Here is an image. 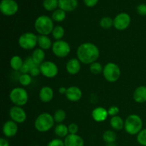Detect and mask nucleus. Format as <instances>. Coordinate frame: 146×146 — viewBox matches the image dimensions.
<instances>
[{"label": "nucleus", "mask_w": 146, "mask_h": 146, "mask_svg": "<svg viewBox=\"0 0 146 146\" xmlns=\"http://www.w3.org/2000/svg\"><path fill=\"white\" fill-rule=\"evenodd\" d=\"M131 21V19L129 14L125 12L120 13L113 19V27L118 31H123L129 27Z\"/></svg>", "instance_id": "obj_11"}, {"label": "nucleus", "mask_w": 146, "mask_h": 146, "mask_svg": "<svg viewBox=\"0 0 146 146\" xmlns=\"http://www.w3.org/2000/svg\"><path fill=\"white\" fill-rule=\"evenodd\" d=\"M38 36L33 32H25L18 39V44L21 48L25 50L34 49L37 46Z\"/></svg>", "instance_id": "obj_7"}, {"label": "nucleus", "mask_w": 146, "mask_h": 146, "mask_svg": "<svg viewBox=\"0 0 146 146\" xmlns=\"http://www.w3.org/2000/svg\"><path fill=\"white\" fill-rule=\"evenodd\" d=\"M45 56V51L43 49H41V48H36V49L33 51L31 57L33 59V61H34V62L35 63L37 66H39L44 61H44Z\"/></svg>", "instance_id": "obj_22"}, {"label": "nucleus", "mask_w": 146, "mask_h": 146, "mask_svg": "<svg viewBox=\"0 0 146 146\" xmlns=\"http://www.w3.org/2000/svg\"><path fill=\"white\" fill-rule=\"evenodd\" d=\"M18 10L19 5L14 0H1L0 3V11L7 17L14 15Z\"/></svg>", "instance_id": "obj_10"}, {"label": "nucleus", "mask_w": 146, "mask_h": 146, "mask_svg": "<svg viewBox=\"0 0 146 146\" xmlns=\"http://www.w3.org/2000/svg\"><path fill=\"white\" fill-rule=\"evenodd\" d=\"M143 120L139 115L137 114H131L125 119L124 129L129 135H137L143 129Z\"/></svg>", "instance_id": "obj_3"}, {"label": "nucleus", "mask_w": 146, "mask_h": 146, "mask_svg": "<svg viewBox=\"0 0 146 146\" xmlns=\"http://www.w3.org/2000/svg\"><path fill=\"white\" fill-rule=\"evenodd\" d=\"M18 132V125L12 120L6 121L2 126V133L6 138H13Z\"/></svg>", "instance_id": "obj_13"}, {"label": "nucleus", "mask_w": 146, "mask_h": 146, "mask_svg": "<svg viewBox=\"0 0 146 146\" xmlns=\"http://www.w3.org/2000/svg\"><path fill=\"white\" fill-rule=\"evenodd\" d=\"M24 61L21 56L18 55H15L11 58L9 61V65L10 67L12 68L14 71H19L20 69L22 67L23 64H24Z\"/></svg>", "instance_id": "obj_25"}, {"label": "nucleus", "mask_w": 146, "mask_h": 146, "mask_svg": "<svg viewBox=\"0 0 146 146\" xmlns=\"http://www.w3.org/2000/svg\"><path fill=\"white\" fill-rule=\"evenodd\" d=\"M108 116V110L104 107H96L91 111V117L97 123L104 122Z\"/></svg>", "instance_id": "obj_15"}, {"label": "nucleus", "mask_w": 146, "mask_h": 146, "mask_svg": "<svg viewBox=\"0 0 146 146\" xmlns=\"http://www.w3.org/2000/svg\"><path fill=\"white\" fill-rule=\"evenodd\" d=\"M67 88L64 86H61L59 88H58V92H59L60 94L61 95H66V93Z\"/></svg>", "instance_id": "obj_42"}, {"label": "nucleus", "mask_w": 146, "mask_h": 146, "mask_svg": "<svg viewBox=\"0 0 146 146\" xmlns=\"http://www.w3.org/2000/svg\"><path fill=\"white\" fill-rule=\"evenodd\" d=\"M76 56L81 64L91 65L97 61L99 58V48L96 44L91 42L83 43L77 48Z\"/></svg>", "instance_id": "obj_1"}, {"label": "nucleus", "mask_w": 146, "mask_h": 146, "mask_svg": "<svg viewBox=\"0 0 146 146\" xmlns=\"http://www.w3.org/2000/svg\"><path fill=\"white\" fill-rule=\"evenodd\" d=\"M51 50L53 54L58 58H65L71 52V46L67 41L58 40L53 43Z\"/></svg>", "instance_id": "obj_8"}, {"label": "nucleus", "mask_w": 146, "mask_h": 146, "mask_svg": "<svg viewBox=\"0 0 146 146\" xmlns=\"http://www.w3.org/2000/svg\"><path fill=\"white\" fill-rule=\"evenodd\" d=\"M65 96L66 98L71 102H77L82 98L83 93L82 91L78 86H71L67 88Z\"/></svg>", "instance_id": "obj_14"}, {"label": "nucleus", "mask_w": 146, "mask_h": 146, "mask_svg": "<svg viewBox=\"0 0 146 146\" xmlns=\"http://www.w3.org/2000/svg\"><path fill=\"white\" fill-rule=\"evenodd\" d=\"M43 7L46 11H55L58 7V0H44Z\"/></svg>", "instance_id": "obj_29"}, {"label": "nucleus", "mask_w": 146, "mask_h": 146, "mask_svg": "<svg viewBox=\"0 0 146 146\" xmlns=\"http://www.w3.org/2000/svg\"><path fill=\"white\" fill-rule=\"evenodd\" d=\"M102 138L106 143L111 144L113 143L116 141L117 135L115 131L113 130H107V131H104V133H103Z\"/></svg>", "instance_id": "obj_26"}, {"label": "nucleus", "mask_w": 146, "mask_h": 146, "mask_svg": "<svg viewBox=\"0 0 146 146\" xmlns=\"http://www.w3.org/2000/svg\"><path fill=\"white\" fill-rule=\"evenodd\" d=\"M54 27V21L48 16H39L34 21V28L39 35L48 36L52 33Z\"/></svg>", "instance_id": "obj_2"}, {"label": "nucleus", "mask_w": 146, "mask_h": 146, "mask_svg": "<svg viewBox=\"0 0 146 146\" xmlns=\"http://www.w3.org/2000/svg\"><path fill=\"white\" fill-rule=\"evenodd\" d=\"M89 70L94 75H98V74L103 73V70H104V66L101 63L96 61V62L93 63L90 65Z\"/></svg>", "instance_id": "obj_33"}, {"label": "nucleus", "mask_w": 146, "mask_h": 146, "mask_svg": "<svg viewBox=\"0 0 146 146\" xmlns=\"http://www.w3.org/2000/svg\"><path fill=\"white\" fill-rule=\"evenodd\" d=\"M137 141L142 146H146V128H143L137 135Z\"/></svg>", "instance_id": "obj_34"}, {"label": "nucleus", "mask_w": 146, "mask_h": 146, "mask_svg": "<svg viewBox=\"0 0 146 146\" xmlns=\"http://www.w3.org/2000/svg\"><path fill=\"white\" fill-rule=\"evenodd\" d=\"M37 45L40 48L44 51L48 50L52 47L53 43L51 38L46 35H38V43Z\"/></svg>", "instance_id": "obj_21"}, {"label": "nucleus", "mask_w": 146, "mask_h": 146, "mask_svg": "<svg viewBox=\"0 0 146 146\" xmlns=\"http://www.w3.org/2000/svg\"><path fill=\"white\" fill-rule=\"evenodd\" d=\"M78 7L77 0H58V8L66 12L74 11Z\"/></svg>", "instance_id": "obj_20"}, {"label": "nucleus", "mask_w": 146, "mask_h": 146, "mask_svg": "<svg viewBox=\"0 0 146 146\" xmlns=\"http://www.w3.org/2000/svg\"><path fill=\"white\" fill-rule=\"evenodd\" d=\"M41 74L47 78H53L57 76L58 68L56 64L51 61H45L39 66Z\"/></svg>", "instance_id": "obj_9"}, {"label": "nucleus", "mask_w": 146, "mask_h": 146, "mask_svg": "<svg viewBox=\"0 0 146 146\" xmlns=\"http://www.w3.org/2000/svg\"><path fill=\"white\" fill-rule=\"evenodd\" d=\"M41 74V71H40L39 66H36L34 68H31L29 71V74L32 77H36L38 76L39 74Z\"/></svg>", "instance_id": "obj_39"}, {"label": "nucleus", "mask_w": 146, "mask_h": 146, "mask_svg": "<svg viewBox=\"0 0 146 146\" xmlns=\"http://www.w3.org/2000/svg\"><path fill=\"white\" fill-rule=\"evenodd\" d=\"M53 116H54L55 123H56L57 124L63 123V122L65 121L66 118V113L64 110L58 109L55 111Z\"/></svg>", "instance_id": "obj_30"}, {"label": "nucleus", "mask_w": 146, "mask_h": 146, "mask_svg": "<svg viewBox=\"0 0 146 146\" xmlns=\"http://www.w3.org/2000/svg\"><path fill=\"white\" fill-rule=\"evenodd\" d=\"M124 124H125V121L119 115L111 117V120H110V125L114 131L122 130L123 128H124Z\"/></svg>", "instance_id": "obj_23"}, {"label": "nucleus", "mask_w": 146, "mask_h": 146, "mask_svg": "<svg viewBox=\"0 0 146 146\" xmlns=\"http://www.w3.org/2000/svg\"><path fill=\"white\" fill-rule=\"evenodd\" d=\"M100 27L104 29H109L111 27H113V19L111 17H104L100 20Z\"/></svg>", "instance_id": "obj_32"}, {"label": "nucleus", "mask_w": 146, "mask_h": 146, "mask_svg": "<svg viewBox=\"0 0 146 146\" xmlns=\"http://www.w3.org/2000/svg\"><path fill=\"white\" fill-rule=\"evenodd\" d=\"M52 36L56 41H58V40H62L63 37L65 35V29L64 27L61 25H56L54 26V29H53Z\"/></svg>", "instance_id": "obj_27"}, {"label": "nucleus", "mask_w": 146, "mask_h": 146, "mask_svg": "<svg viewBox=\"0 0 146 146\" xmlns=\"http://www.w3.org/2000/svg\"><path fill=\"white\" fill-rule=\"evenodd\" d=\"M137 13L141 16H146V4H141L137 7Z\"/></svg>", "instance_id": "obj_37"}, {"label": "nucleus", "mask_w": 146, "mask_h": 146, "mask_svg": "<svg viewBox=\"0 0 146 146\" xmlns=\"http://www.w3.org/2000/svg\"><path fill=\"white\" fill-rule=\"evenodd\" d=\"M33 146H40V145H33Z\"/></svg>", "instance_id": "obj_43"}, {"label": "nucleus", "mask_w": 146, "mask_h": 146, "mask_svg": "<svg viewBox=\"0 0 146 146\" xmlns=\"http://www.w3.org/2000/svg\"><path fill=\"white\" fill-rule=\"evenodd\" d=\"M98 0H84L85 5L88 7H94L98 3Z\"/></svg>", "instance_id": "obj_40"}, {"label": "nucleus", "mask_w": 146, "mask_h": 146, "mask_svg": "<svg viewBox=\"0 0 146 146\" xmlns=\"http://www.w3.org/2000/svg\"><path fill=\"white\" fill-rule=\"evenodd\" d=\"M66 14V11L64 10L61 9H57L54 12L52 13V16H51V19L53 21L55 22H62L65 20Z\"/></svg>", "instance_id": "obj_28"}, {"label": "nucleus", "mask_w": 146, "mask_h": 146, "mask_svg": "<svg viewBox=\"0 0 146 146\" xmlns=\"http://www.w3.org/2000/svg\"><path fill=\"white\" fill-rule=\"evenodd\" d=\"M10 118L17 123H22L27 120V113L24 108L21 106H14L9 111Z\"/></svg>", "instance_id": "obj_12"}, {"label": "nucleus", "mask_w": 146, "mask_h": 146, "mask_svg": "<svg viewBox=\"0 0 146 146\" xmlns=\"http://www.w3.org/2000/svg\"><path fill=\"white\" fill-rule=\"evenodd\" d=\"M18 80L22 86H28L32 82V76L29 74H21Z\"/></svg>", "instance_id": "obj_31"}, {"label": "nucleus", "mask_w": 146, "mask_h": 146, "mask_svg": "<svg viewBox=\"0 0 146 146\" xmlns=\"http://www.w3.org/2000/svg\"><path fill=\"white\" fill-rule=\"evenodd\" d=\"M68 132L69 134H77L78 131V125L75 123H72L68 125Z\"/></svg>", "instance_id": "obj_38"}, {"label": "nucleus", "mask_w": 146, "mask_h": 146, "mask_svg": "<svg viewBox=\"0 0 146 146\" xmlns=\"http://www.w3.org/2000/svg\"><path fill=\"white\" fill-rule=\"evenodd\" d=\"M54 133L58 138H65L69 134L68 127L64 123H58L54 128Z\"/></svg>", "instance_id": "obj_24"}, {"label": "nucleus", "mask_w": 146, "mask_h": 146, "mask_svg": "<svg viewBox=\"0 0 146 146\" xmlns=\"http://www.w3.org/2000/svg\"><path fill=\"white\" fill-rule=\"evenodd\" d=\"M9 99L14 106H24L29 101V94L23 87H15L9 93Z\"/></svg>", "instance_id": "obj_5"}, {"label": "nucleus", "mask_w": 146, "mask_h": 146, "mask_svg": "<svg viewBox=\"0 0 146 146\" xmlns=\"http://www.w3.org/2000/svg\"><path fill=\"white\" fill-rule=\"evenodd\" d=\"M0 146H9V143L6 138H0Z\"/></svg>", "instance_id": "obj_41"}, {"label": "nucleus", "mask_w": 146, "mask_h": 146, "mask_svg": "<svg viewBox=\"0 0 146 146\" xmlns=\"http://www.w3.org/2000/svg\"><path fill=\"white\" fill-rule=\"evenodd\" d=\"M47 146H65L64 141L61 138H54L50 141Z\"/></svg>", "instance_id": "obj_35"}, {"label": "nucleus", "mask_w": 146, "mask_h": 146, "mask_svg": "<svg viewBox=\"0 0 146 146\" xmlns=\"http://www.w3.org/2000/svg\"><path fill=\"white\" fill-rule=\"evenodd\" d=\"M81 63L77 58H72L67 61L66 70L70 75H76L81 71Z\"/></svg>", "instance_id": "obj_16"}, {"label": "nucleus", "mask_w": 146, "mask_h": 146, "mask_svg": "<svg viewBox=\"0 0 146 146\" xmlns=\"http://www.w3.org/2000/svg\"><path fill=\"white\" fill-rule=\"evenodd\" d=\"M65 146H84V141L78 134H68L64 140Z\"/></svg>", "instance_id": "obj_17"}, {"label": "nucleus", "mask_w": 146, "mask_h": 146, "mask_svg": "<svg viewBox=\"0 0 146 146\" xmlns=\"http://www.w3.org/2000/svg\"><path fill=\"white\" fill-rule=\"evenodd\" d=\"M120 109L118 106H112L109 107L108 109V115L113 117L115 116V115H118V114L119 113Z\"/></svg>", "instance_id": "obj_36"}, {"label": "nucleus", "mask_w": 146, "mask_h": 146, "mask_svg": "<svg viewBox=\"0 0 146 146\" xmlns=\"http://www.w3.org/2000/svg\"><path fill=\"white\" fill-rule=\"evenodd\" d=\"M103 75L108 82H116L121 77V68L118 64L113 62H108L104 66Z\"/></svg>", "instance_id": "obj_6"}, {"label": "nucleus", "mask_w": 146, "mask_h": 146, "mask_svg": "<svg viewBox=\"0 0 146 146\" xmlns=\"http://www.w3.org/2000/svg\"><path fill=\"white\" fill-rule=\"evenodd\" d=\"M39 99L43 103H49L53 100L54 96V90L51 87L46 86H43L40 89L39 94H38Z\"/></svg>", "instance_id": "obj_18"}, {"label": "nucleus", "mask_w": 146, "mask_h": 146, "mask_svg": "<svg viewBox=\"0 0 146 146\" xmlns=\"http://www.w3.org/2000/svg\"><path fill=\"white\" fill-rule=\"evenodd\" d=\"M55 121L54 116L49 113H42L39 114L34 121L36 130L40 133H46L54 126Z\"/></svg>", "instance_id": "obj_4"}, {"label": "nucleus", "mask_w": 146, "mask_h": 146, "mask_svg": "<svg viewBox=\"0 0 146 146\" xmlns=\"http://www.w3.org/2000/svg\"><path fill=\"white\" fill-rule=\"evenodd\" d=\"M133 98L135 102L143 104L146 102V86H140L137 87L133 94Z\"/></svg>", "instance_id": "obj_19"}]
</instances>
